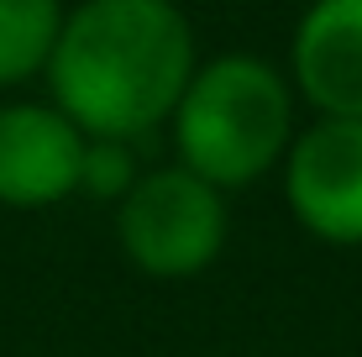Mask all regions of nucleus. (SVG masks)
<instances>
[{
  "mask_svg": "<svg viewBox=\"0 0 362 357\" xmlns=\"http://www.w3.org/2000/svg\"><path fill=\"white\" fill-rule=\"evenodd\" d=\"M199 64L173 0H79L47 58V90L84 137L136 142L173 116Z\"/></svg>",
  "mask_w": 362,
  "mask_h": 357,
  "instance_id": "1",
  "label": "nucleus"
},
{
  "mask_svg": "<svg viewBox=\"0 0 362 357\" xmlns=\"http://www.w3.org/2000/svg\"><path fill=\"white\" fill-rule=\"evenodd\" d=\"M294 100L289 74L263 53L199 58L168 116L179 168L221 194L268 179L294 142Z\"/></svg>",
  "mask_w": 362,
  "mask_h": 357,
  "instance_id": "2",
  "label": "nucleus"
},
{
  "mask_svg": "<svg viewBox=\"0 0 362 357\" xmlns=\"http://www.w3.org/2000/svg\"><path fill=\"white\" fill-rule=\"evenodd\" d=\"M231 211L226 194L205 184L189 168H147L116 200V242L127 252L136 274L158 279V284H184L216 268L226 252Z\"/></svg>",
  "mask_w": 362,
  "mask_h": 357,
  "instance_id": "3",
  "label": "nucleus"
},
{
  "mask_svg": "<svg viewBox=\"0 0 362 357\" xmlns=\"http://www.w3.org/2000/svg\"><path fill=\"white\" fill-rule=\"evenodd\" d=\"M284 205L326 247H362V121L315 116L279 163Z\"/></svg>",
  "mask_w": 362,
  "mask_h": 357,
  "instance_id": "4",
  "label": "nucleus"
},
{
  "mask_svg": "<svg viewBox=\"0 0 362 357\" xmlns=\"http://www.w3.org/2000/svg\"><path fill=\"white\" fill-rule=\"evenodd\" d=\"M84 131L53 100L0 105V205L6 211H47L79 194Z\"/></svg>",
  "mask_w": 362,
  "mask_h": 357,
  "instance_id": "5",
  "label": "nucleus"
},
{
  "mask_svg": "<svg viewBox=\"0 0 362 357\" xmlns=\"http://www.w3.org/2000/svg\"><path fill=\"white\" fill-rule=\"evenodd\" d=\"M289 84L315 116L362 121V0H310L299 11Z\"/></svg>",
  "mask_w": 362,
  "mask_h": 357,
  "instance_id": "6",
  "label": "nucleus"
},
{
  "mask_svg": "<svg viewBox=\"0 0 362 357\" xmlns=\"http://www.w3.org/2000/svg\"><path fill=\"white\" fill-rule=\"evenodd\" d=\"M64 16V0H0V90L47 74Z\"/></svg>",
  "mask_w": 362,
  "mask_h": 357,
  "instance_id": "7",
  "label": "nucleus"
},
{
  "mask_svg": "<svg viewBox=\"0 0 362 357\" xmlns=\"http://www.w3.org/2000/svg\"><path fill=\"white\" fill-rule=\"evenodd\" d=\"M136 179H142V168H136L132 142H110V137H90V142H84V163H79V194H90V200H105V205H116V200L132 189Z\"/></svg>",
  "mask_w": 362,
  "mask_h": 357,
  "instance_id": "8",
  "label": "nucleus"
}]
</instances>
